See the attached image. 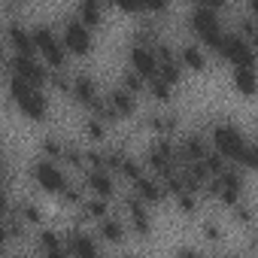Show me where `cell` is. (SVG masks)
Returning a JSON list of instances; mask_svg holds the SVG:
<instances>
[{
  "label": "cell",
  "mask_w": 258,
  "mask_h": 258,
  "mask_svg": "<svg viewBox=\"0 0 258 258\" xmlns=\"http://www.w3.org/2000/svg\"><path fill=\"white\" fill-rule=\"evenodd\" d=\"M7 97H10V103L19 109V115L22 118H28V121H46L49 115H52V97H49V91L46 88H40V85H31V82H25V79H19V76H10L7 73Z\"/></svg>",
  "instance_id": "cell-1"
},
{
  "label": "cell",
  "mask_w": 258,
  "mask_h": 258,
  "mask_svg": "<svg viewBox=\"0 0 258 258\" xmlns=\"http://www.w3.org/2000/svg\"><path fill=\"white\" fill-rule=\"evenodd\" d=\"M185 28H188V34H191V40H198L210 55L219 49V43H222L225 34H228V28H225V22H222V13L207 10V7H195V10L188 13V19H185Z\"/></svg>",
  "instance_id": "cell-2"
},
{
  "label": "cell",
  "mask_w": 258,
  "mask_h": 258,
  "mask_svg": "<svg viewBox=\"0 0 258 258\" xmlns=\"http://www.w3.org/2000/svg\"><path fill=\"white\" fill-rule=\"evenodd\" d=\"M207 140H210V149L213 152H219L228 164L237 158V152L243 149V143L249 140V134L243 131V127L234 121V118H216V121H210L207 127Z\"/></svg>",
  "instance_id": "cell-3"
},
{
  "label": "cell",
  "mask_w": 258,
  "mask_h": 258,
  "mask_svg": "<svg viewBox=\"0 0 258 258\" xmlns=\"http://www.w3.org/2000/svg\"><path fill=\"white\" fill-rule=\"evenodd\" d=\"M28 182H31L40 195H52V198H58V195L67 188V182H70V170H67L64 164L52 161V158L37 155V158L28 164Z\"/></svg>",
  "instance_id": "cell-4"
},
{
  "label": "cell",
  "mask_w": 258,
  "mask_h": 258,
  "mask_svg": "<svg viewBox=\"0 0 258 258\" xmlns=\"http://www.w3.org/2000/svg\"><path fill=\"white\" fill-rule=\"evenodd\" d=\"M31 40H34V52L40 55V61L49 70H67L70 67V55L64 52L55 25H46V22L43 25H34L31 28Z\"/></svg>",
  "instance_id": "cell-5"
},
{
  "label": "cell",
  "mask_w": 258,
  "mask_h": 258,
  "mask_svg": "<svg viewBox=\"0 0 258 258\" xmlns=\"http://www.w3.org/2000/svg\"><path fill=\"white\" fill-rule=\"evenodd\" d=\"M55 28H58V37H61L64 52H67L70 58L85 61V58H91V55H94V46H97L94 31H91L88 25H82L76 16H67V19H64L61 25H55Z\"/></svg>",
  "instance_id": "cell-6"
},
{
  "label": "cell",
  "mask_w": 258,
  "mask_h": 258,
  "mask_svg": "<svg viewBox=\"0 0 258 258\" xmlns=\"http://www.w3.org/2000/svg\"><path fill=\"white\" fill-rule=\"evenodd\" d=\"M140 161H143V167H146L149 173H155L158 179L167 176V173H173V170L179 167L173 137H152V143L146 146V152L140 155Z\"/></svg>",
  "instance_id": "cell-7"
},
{
  "label": "cell",
  "mask_w": 258,
  "mask_h": 258,
  "mask_svg": "<svg viewBox=\"0 0 258 258\" xmlns=\"http://www.w3.org/2000/svg\"><path fill=\"white\" fill-rule=\"evenodd\" d=\"M121 219H124V225H127V234H131V237H140V240H146V237H152V231H155L152 207H146L143 201H137L131 191H127V198L121 201Z\"/></svg>",
  "instance_id": "cell-8"
},
{
  "label": "cell",
  "mask_w": 258,
  "mask_h": 258,
  "mask_svg": "<svg viewBox=\"0 0 258 258\" xmlns=\"http://www.w3.org/2000/svg\"><path fill=\"white\" fill-rule=\"evenodd\" d=\"M4 73L19 76V79H25L31 85H40V88H46V79H49V67L40 61L37 52H31V55H13L10 52V58L4 64Z\"/></svg>",
  "instance_id": "cell-9"
},
{
  "label": "cell",
  "mask_w": 258,
  "mask_h": 258,
  "mask_svg": "<svg viewBox=\"0 0 258 258\" xmlns=\"http://www.w3.org/2000/svg\"><path fill=\"white\" fill-rule=\"evenodd\" d=\"M213 55H216L222 64H228V67H249V64H255V43L237 37V34L228 28L225 40L219 43V49H216Z\"/></svg>",
  "instance_id": "cell-10"
},
{
  "label": "cell",
  "mask_w": 258,
  "mask_h": 258,
  "mask_svg": "<svg viewBox=\"0 0 258 258\" xmlns=\"http://www.w3.org/2000/svg\"><path fill=\"white\" fill-rule=\"evenodd\" d=\"M140 127L152 137H176L182 131V118L170 106H158L149 112H140Z\"/></svg>",
  "instance_id": "cell-11"
},
{
  "label": "cell",
  "mask_w": 258,
  "mask_h": 258,
  "mask_svg": "<svg viewBox=\"0 0 258 258\" xmlns=\"http://www.w3.org/2000/svg\"><path fill=\"white\" fill-rule=\"evenodd\" d=\"M106 246L97 240L91 225L73 222V228L64 231V255H91V252H103Z\"/></svg>",
  "instance_id": "cell-12"
},
{
  "label": "cell",
  "mask_w": 258,
  "mask_h": 258,
  "mask_svg": "<svg viewBox=\"0 0 258 258\" xmlns=\"http://www.w3.org/2000/svg\"><path fill=\"white\" fill-rule=\"evenodd\" d=\"M100 94H103V88H100V82L88 73V70H76V73H70V100L79 106V109H91L97 100H100Z\"/></svg>",
  "instance_id": "cell-13"
},
{
  "label": "cell",
  "mask_w": 258,
  "mask_h": 258,
  "mask_svg": "<svg viewBox=\"0 0 258 258\" xmlns=\"http://www.w3.org/2000/svg\"><path fill=\"white\" fill-rule=\"evenodd\" d=\"M127 188H131V195L137 198V201H143L146 207H161V204H167V191H164V182L155 176V173H149V170H143L140 176H134L131 182H127Z\"/></svg>",
  "instance_id": "cell-14"
},
{
  "label": "cell",
  "mask_w": 258,
  "mask_h": 258,
  "mask_svg": "<svg viewBox=\"0 0 258 258\" xmlns=\"http://www.w3.org/2000/svg\"><path fill=\"white\" fill-rule=\"evenodd\" d=\"M82 185H85V195H94V198H106V201H115L118 191H121V182L112 170L106 167H94V170H85L82 173Z\"/></svg>",
  "instance_id": "cell-15"
},
{
  "label": "cell",
  "mask_w": 258,
  "mask_h": 258,
  "mask_svg": "<svg viewBox=\"0 0 258 258\" xmlns=\"http://www.w3.org/2000/svg\"><path fill=\"white\" fill-rule=\"evenodd\" d=\"M176 143V161L185 164V161H198L210 152V140H207V131H198V127H191V131H179L173 137Z\"/></svg>",
  "instance_id": "cell-16"
},
{
  "label": "cell",
  "mask_w": 258,
  "mask_h": 258,
  "mask_svg": "<svg viewBox=\"0 0 258 258\" xmlns=\"http://www.w3.org/2000/svg\"><path fill=\"white\" fill-rule=\"evenodd\" d=\"M124 61H127V70H134L143 79H152L158 73V58H155V49L149 43L131 40V43H127V58Z\"/></svg>",
  "instance_id": "cell-17"
},
{
  "label": "cell",
  "mask_w": 258,
  "mask_h": 258,
  "mask_svg": "<svg viewBox=\"0 0 258 258\" xmlns=\"http://www.w3.org/2000/svg\"><path fill=\"white\" fill-rule=\"evenodd\" d=\"M91 228H94L97 240H100L106 249H118V246L127 243V237H131V234H127L124 219H121V213H109V216H103L100 222H94Z\"/></svg>",
  "instance_id": "cell-18"
},
{
  "label": "cell",
  "mask_w": 258,
  "mask_h": 258,
  "mask_svg": "<svg viewBox=\"0 0 258 258\" xmlns=\"http://www.w3.org/2000/svg\"><path fill=\"white\" fill-rule=\"evenodd\" d=\"M103 97H106V103H109V109L115 112L118 121L137 118V115L143 112V109H140V94L127 91V88H121V85H112L109 91H103Z\"/></svg>",
  "instance_id": "cell-19"
},
{
  "label": "cell",
  "mask_w": 258,
  "mask_h": 258,
  "mask_svg": "<svg viewBox=\"0 0 258 258\" xmlns=\"http://www.w3.org/2000/svg\"><path fill=\"white\" fill-rule=\"evenodd\" d=\"M176 61L182 64L185 73H195V76H201V73L210 70V52H207L198 40L179 43V46H176Z\"/></svg>",
  "instance_id": "cell-20"
},
{
  "label": "cell",
  "mask_w": 258,
  "mask_h": 258,
  "mask_svg": "<svg viewBox=\"0 0 258 258\" xmlns=\"http://www.w3.org/2000/svg\"><path fill=\"white\" fill-rule=\"evenodd\" d=\"M0 40L7 43V49L13 55H31L34 52V40H31V28L19 19H10L7 28L0 31Z\"/></svg>",
  "instance_id": "cell-21"
},
{
  "label": "cell",
  "mask_w": 258,
  "mask_h": 258,
  "mask_svg": "<svg viewBox=\"0 0 258 258\" xmlns=\"http://www.w3.org/2000/svg\"><path fill=\"white\" fill-rule=\"evenodd\" d=\"M10 216H13V219H19L28 231H34V228L46 225V210H43L40 198H22V201H16V204H13V210H10Z\"/></svg>",
  "instance_id": "cell-22"
},
{
  "label": "cell",
  "mask_w": 258,
  "mask_h": 258,
  "mask_svg": "<svg viewBox=\"0 0 258 258\" xmlns=\"http://www.w3.org/2000/svg\"><path fill=\"white\" fill-rule=\"evenodd\" d=\"M79 134H82V143H85V146H103V143H109L112 124H106V121L97 118L94 112H85V118H82V124H79Z\"/></svg>",
  "instance_id": "cell-23"
},
{
  "label": "cell",
  "mask_w": 258,
  "mask_h": 258,
  "mask_svg": "<svg viewBox=\"0 0 258 258\" xmlns=\"http://www.w3.org/2000/svg\"><path fill=\"white\" fill-rule=\"evenodd\" d=\"M34 237V249L43 252V255H64V231H55V228H34L31 231Z\"/></svg>",
  "instance_id": "cell-24"
},
{
  "label": "cell",
  "mask_w": 258,
  "mask_h": 258,
  "mask_svg": "<svg viewBox=\"0 0 258 258\" xmlns=\"http://www.w3.org/2000/svg\"><path fill=\"white\" fill-rule=\"evenodd\" d=\"M106 0H76V19L82 22V25H88L91 31H97V28H103V22H106Z\"/></svg>",
  "instance_id": "cell-25"
},
{
  "label": "cell",
  "mask_w": 258,
  "mask_h": 258,
  "mask_svg": "<svg viewBox=\"0 0 258 258\" xmlns=\"http://www.w3.org/2000/svg\"><path fill=\"white\" fill-rule=\"evenodd\" d=\"M167 201H170V204L176 207V213H179V216H185V219L201 216V207H204V195H201V191H195V188H179V191H173Z\"/></svg>",
  "instance_id": "cell-26"
},
{
  "label": "cell",
  "mask_w": 258,
  "mask_h": 258,
  "mask_svg": "<svg viewBox=\"0 0 258 258\" xmlns=\"http://www.w3.org/2000/svg\"><path fill=\"white\" fill-rule=\"evenodd\" d=\"M231 88L243 100H252L255 97V64H249V67H231Z\"/></svg>",
  "instance_id": "cell-27"
},
{
  "label": "cell",
  "mask_w": 258,
  "mask_h": 258,
  "mask_svg": "<svg viewBox=\"0 0 258 258\" xmlns=\"http://www.w3.org/2000/svg\"><path fill=\"white\" fill-rule=\"evenodd\" d=\"M228 219H231V225H234L237 231H243V234H252V231H255V210H252V204H249L246 198H240L237 204L228 207Z\"/></svg>",
  "instance_id": "cell-28"
},
{
  "label": "cell",
  "mask_w": 258,
  "mask_h": 258,
  "mask_svg": "<svg viewBox=\"0 0 258 258\" xmlns=\"http://www.w3.org/2000/svg\"><path fill=\"white\" fill-rule=\"evenodd\" d=\"M155 106H170V100H173V94H176V88L173 85H167L161 76H152V79H146V91H143Z\"/></svg>",
  "instance_id": "cell-29"
},
{
  "label": "cell",
  "mask_w": 258,
  "mask_h": 258,
  "mask_svg": "<svg viewBox=\"0 0 258 258\" xmlns=\"http://www.w3.org/2000/svg\"><path fill=\"white\" fill-rule=\"evenodd\" d=\"M201 240L207 246H222L228 240V234H225V228H222V222L216 216H204L201 219Z\"/></svg>",
  "instance_id": "cell-30"
},
{
  "label": "cell",
  "mask_w": 258,
  "mask_h": 258,
  "mask_svg": "<svg viewBox=\"0 0 258 258\" xmlns=\"http://www.w3.org/2000/svg\"><path fill=\"white\" fill-rule=\"evenodd\" d=\"M155 76H161L167 85L179 88V85L185 82V76H188V73H185V70H182V64L173 58V61H158V73H155Z\"/></svg>",
  "instance_id": "cell-31"
},
{
  "label": "cell",
  "mask_w": 258,
  "mask_h": 258,
  "mask_svg": "<svg viewBox=\"0 0 258 258\" xmlns=\"http://www.w3.org/2000/svg\"><path fill=\"white\" fill-rule=\"evenodd\" d=\"M237 37H243V40H249V43H255V13H246V10H240L237 16H234V28H231Z\"/></svg>",
  "instance_id": "cell-32"
},
{
  "label": "cell",
  "mask_w": 258,
  "mask_h": 258,
  "mask_svg": "<svg viewBox=\"0 0 258 258\" xmlns=\"http://www.w3.org/2000/svg\"><path fill=\"white\" fill-rule=\"evenodd\" d=\"M64 137L61 134H46L43 140H40V155L43 158H52V161H58L61 164V155H64Z\"/></svg>",
  "instance_id": "cell-33"
},
{
  "label": "cell",
  "mask_w": 258,
  "mask_h": 258,
  "mask_svg": "<svg viewBox=\"0 0 258 258\" xmlns=\"http://www.w3.org/2000/svg\"><path fill=\"white\" fill-rule=\"evenodd\" d=\"M231 164H237V167H240V170H246L249 176L255 173V167H258V152H255V143H252V137L243 143V149L237 152V158H234Z\"/></svg>",
  "instance_id": "cell-34"
},
{
  "label": "cell",
  "mask_w": 258,
  "mask_h": 258,
  "mask_svg": "<svg viewBox=\"0 0 258 258\" xmlns=\"http://www.w3.org/2000/svg\"><path fill=\"white\" fill-rule=\"evenodd\" d=\"M82 201H85V185H82V182H73V179H70L67 188L58 195V204H61L64 210H76Z\"/></svg>",
  "instance_id": "cell-35"
},
{
  "label": "cell",
  "mask_w": 258,
  "mask_h": 258,
  "mask_svg": "<svg viewBox=\"0 0 258 258\" xmlns=\"http://www.w3.org/2000/svg\"><path fill=\"white\" fill-rule=\"evenodd\" d=\"M118 85H121V88H127V91H134V94H140V97H143V91H146V79H143V76H137L134 70H124V73H121V79H118Z\"/></svg>",
  "instance_id": "cell-36"
},
{
  "label": "cell",
  "mask_w": 258,
  "mask_h": 258,
  "mask_svg": "<svg viewBox=\"0 0 258 258\" xmlns=\"http://www.w3.org/2000/svg\"><path fill=\"white\" fill-rule=\"evenodd\" d=\"M106 7H112L124 16H143V0H106Z\"/></svg>",
  "instance_id": "cell-37"
},
{
  "label": "cell",
  "mask_w": 258,
  "mask_h": 258,
  "mask_svg": "<svg viewBox=\"0 0 258 258\" xmlns=\"http://www.w3.org/2000/svg\"><path fill=\"white\" fill-rule=\"evenodd\" d=\"M173 0H143V16H167Z\"/></svg>",
  "instance_id": "cell-38"
},
{
  "label": "cell",
  "mask_w": 258,
  "mask_h": 258,
  "mask_svg": "<svg viewBox=\"0 0 258 258\" xmlns=\"http://www.w3.org/2000/svg\"><path fill=\"white\" fill-rule=\"evenodd\" d=\"M13 210V195L7 188V179H0V216H10Z\"/></svg>",
  "instance_id": "cell-39"
},
{
  "label": "cell",
  "mask_w": 258,
  "mask_h": 258,
  "mask_svg": "<svg viewBox=\"0 0 258 258\" xmlns=\"http://www.w3.org/2000/svg\"><path fill=\"white\" fill-rule=\"evenodd\" d=\"M13 246V237H10V228H7V216H0V252H7Z\"/></svg>",
  "instance_id": "cell-40"
},
{
  "label": "cell",
  "mask_w": 258,
  "mask_h": 258,
  "mask_svg": "<svg viewBox=\"0 0 258 258\" xmlns=\"http://www.w3.org/2000/svg\"><path fill=\"white\" fill-rule=\"evenodd\" d=\"M191 4H195V7H207V10H216V13H222V10L231 4V0H191Z\"/></svg>",
  "instance_id": "cell-41"
},
{
  "label": "cell",
  "mask_w": 258,
  "mask_h": 258,
  "mask_svg": "<svg viewBox=\"0 0 258 258\" xmlns=\"http://www.w3.org/2000/svg\"><path fill=\"white\" fill-rule=\"evenodd\" d=\"M0 158H7V146H4V137H0Z\"/></svg>",
  "instance_id": "cell-42"
}]
</instances>
